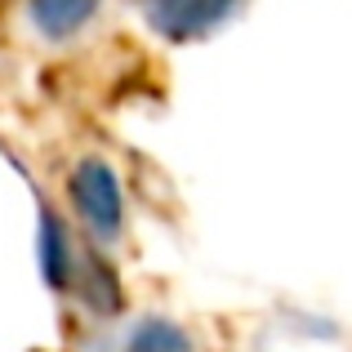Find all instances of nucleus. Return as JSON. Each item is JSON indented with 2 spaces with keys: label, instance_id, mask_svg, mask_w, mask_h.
Wrapping results in <instances>:
<instances>
[{
  "label": "nucleus",
  "instance_id": "obj_2",
  "mask_svg": "<svg viewBox=\"0 0 352 352\" xmlns=\"http://www.w3.org/2000/svg\"><path fill=\"white\" fill-rule=\"evenodd\" d=\"M103 0H23V27L41 45H67L98 18Z\"/></svg>",
  "mask_w": 352,
  "mask_h": 352
},
{
  "label": "nucleus",
  "instance_id": "obj_1",
  "mask_svg": "<svg viewBox=\"0 0 352 352\" xmlns=\"http://www.w3.org/2000/svg\"><path fill=\"white\" fill-rule=\"evenodd\" d=\"M67 201L76 223L89 232V241L107 245L125 232V192H120L116 170L103 156H80L67 170Z\"/></svg>",
  "mask_w": 352,
  "mask_h": 352
},
{
  "label": "nucleus",
  "instance_id": "obj_4",
  "mask_svg": "<svg viewBox=\"0 0 352 352\" xmlns=\"http://www.w3.org/2000/svg\"><path fill=\"white\" fill-rule=\"evenodd\" d=\"M41 272L58 294L76 290V250H72L67 223L54 210H41Z\"/></svg>",
  "mask_w": 352,
  "mask_h": 352
},
{
  "label": "nucleus",
  "instance_id": "obj_5",
  "mask_svg": "<svg viewBox=\"0 0 352 352\" xmlns=\"http://www.w3.org/2000/svg\"><path fill=\"white\" fill-rule=\"evenodd\" d=\"M125 352H197V339L179 321H138L125 339Z\"/></svg>",
  "mask_w": 352,
  "mask_h": 352
},
{
  "label": "nucleus",
  "instance_id": "obj_3",
  "mask_svg": "<svg viewBox=\"0 0 352 352\" xmlns=\"http://www.w3.org/2000/svg\"><path fill=\"white\" fill-rule=\"evenodd\" d=\"M138 5L165 41H197L232 14L236 0H138Z\"/></svg>",
  "mask_w": 352,
  "mask_h": 352
}]
</instances>
